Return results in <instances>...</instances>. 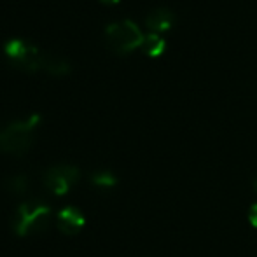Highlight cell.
<instances>
[{
    "label": "cell",
    "instance_id": "6",
    "mask_svg": "<svg viewBox=\"0 0 257 257\" xmlns=\"http://www.w3.org/2000/svg\"><path fill=\"white\" fill-rule=\"evenodd\" d=\"M56 226L67 236H75L79 234L86 226V215L77 206H65L58 212L56 215Z\"/></svg>",
    "mask_w": 257,
    "mask_h": 257
},
{
    "label": "cell",
    "instance_id": "4",
    "mask_svg": "<svg viewBox=\"0 0 257 257\" xmlns=\"http://www.w3.org/2000/svg\"><path fill=\"white\" fill-rule=\"evenodd\" d=\"M79 179H81V172L77 166L70 165V163H58V165L49 166L44 172L42 184L54 196H65L74 189Z\"/></svg>",
    "mask_w": 257,
    "mask_h": 257
},
{
    "label": "cell",
    "instance_id": "10",
    "mask_svg": "<svg viewBox=\"0 0 257 257\" xmlns=\"http://www.w3.org/2000/svg\"><path fill=\"white\" fill-rule=\"evenodd\" d=\"M4 187L14 196H23L28 191V177L23 173H16V175H9L4 180Z\"/></svg>",
    "mask_w": 257,
    "mask_h": 257
},
{
    "label": "cell",
    "instance_id": "3",
    "mask_svg": "<svg viewBox=\"0 0 257 257\" xmlns=\"http://www.w3.org/2000/svg\"><path fill=\"white\" fill-rule=\"evenodd\" d=\"M105 37H107L108 48L119 54L130 53L132 49L142 46L144 41V34L139 25L128 18L108 23L105 27Z\"/></svg>",
    "mask_w": 257,
    "mask_h": 257
},
{
    "label": "cell",
    "instance_id": "14",
    "mask_svg": "<svg viewBox=\"0 0 257 257\" xmlns=\"http://www.w3.org/2000/svg\"><path fill=\"white\" fill-rule=\"evenodd\" d=\"M255 191H257V179H255Z\"/></svg>",
    "mask_w": 257,
    "mask_h": 257
},
{
    "label": "cell",
    "instance_id": "12",
    "mask_svg": "<svg viewBox=\"0 0 257 257\" xmlns=\"http://www.w3.org/2000/svg\"><path fill=\"white\" fill-rule=\"evenodd\" d=\"M248 222H250L252 226L257 229V203L252 205L250 210H248Z\"/></svg>",
    "mask_w": 257,
    "mask_h": 257
},
{
    "label": "cell",
    "instance_id": "7",
    "mask_svg": "<svg viewBox=\"0 0 257 257\" xmlns=\"http://www.w3.org/2000/svg\"><path fill=\"white\" fill-rule=\"evenodd\" d=\"M175 23V13L168 7H156L146 14V25L151 32L159 34V32L168 30Z\"/></svg>",
    "mask_w": 257,
    "mask_h": 257
},
{
    "label": "cell",
    "instance_id": "9",
    "mask_svg": "<svg viewBox=\"0 0 257 257\" xmlns=\"http://www.w3.org/2000/svg\"><path fill=\"white\" fill-rule=\"evenodd\" d=\"M140 48L149 54V56H159V54L166 49V41L159 34L151 32V34L144 35V41H142V46H140Z\"/></svg>",
    "mask_w": 257,
    "mask_h": 257
},
{
    "label": "cell",
    "instance_id": "13",
    "mask_svg": "<svg viewBox=\"0 0 257 257\" xmlns=\"http://www.w3.org/2000/svg\"><path fill=\"white\" fill-rule=\"evenodd\" d=\"M103 2H108V4H115V2H119V0H103Z\"/></svg>",
    "mask_w": 257,
    "mask_h": 257
},
{
    "label": "cell",
    "instance_id": "2",
    "mask_svg": "<svg viewBox=\"0 0 257 257\" xmlns=\"http://www.w3.org/2000/svg\"><path fill=\"white\" fill-rule=\"evenodd\" d=\"M49 220H51V206L44 201L27 200L18 205L13 219V231L20 238L30 236L44 231L49 226Z\"/></svg>",
    "mask_w": 257,
    "mask_h": 257
},
{
    "label": "cell",
    "instance_id": "1",
    "mask_svg": "<svg viewBox=\"0 0 257 257\" xmlns=\"http://www.w3.org/2000/svg\"><path fill=\"white\" fill-rule=\"evenodd\" d=\"M41 124V114H32L0 128V151L6 154L23 156L34 146L35 130Z\"/></svg>",
    "mask_w": 257,
    "mask_h": 257
},
{
    "label": "cell",
    "instance_id": "11",
    "mask_svg": "<svg viewBox=\"0 0 257 257\" xmlns=\"http://www.w3.org/2000/svg\"><path fill=\"white\" fill-rule=\"evenodd\" d=\"M91 184L98 189H114L117 186V177L110 170H98L91 173Z\"/></svg>",
    "mask_w": 257,
    "mask_h": 257
},
{
    "label": "cell",
    "instance_id": "5",
    "mask_svg": "<svg viewBox=\"0 0 257 257\" xmlns=\"http://www.w3.org/2000/svg\"><path fill=\"white\" fill-rule=\"evenodd\" d=\"M4 53L11 60L14 67H20L23 70H37L41 68L42 51L27 39L13 37L4 42Z\"/></svg>",
    "mask_w": 257,
    "mask_h": 257
},
{
    "label": "cell",
    "instance_id": "8",
    "mask_svg": "<svg viewBox=\"0 0 257 257\" xmlns=\"http://www.w3.org/2000/svg\"><path fill=\"white\" fill-rule=\"evenodd\" d=\"M41 68H44L46 72L54 75H63L67 72H70L72 65L70 60L65 58L60 53H53V51H46L41 56Z\"/></svg>",
    "mask_w": 257,
    "mask_h": 257
}]
</instances>
